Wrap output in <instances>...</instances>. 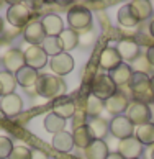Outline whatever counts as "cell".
I'll list each match as a JSON object with an SVG mask.
<instances>
[{
    "label": "cell",
    "mask_w": 154,
    "mask_h": 159,
    "mask_svg": "<svg viewBox=\"0 0 154 159\" xmlns=\"http://www.w3.org/2000/svg\"><path fill=\"white\" fill-rule=\"evenodd\" d=\"M67 21L70 25V30H85L92 23V13L90 10L82 7V5H74L67 11Z\"/></svg>",
    "instance_id": "cell-3"
},
{
    "label": "cell",
    "mask_w": 154,
    "mask_h": 159,
    "mask_svg": "<svg viewBox=\"0 0 154 159\" xmlns=\"http://www.w3.org/2000/svg\"><path fill=\"white\" fill-rule=\"evenodd\" d=\"M34 90L44 98H59L66 90V84L54 74H43L39 75Z\"/></svg>",
    "instance_id": "cell-1"
},
{
    "label": "cell",
    "mask_w": 154,
    "mask_h": 159,
    "mask_svg": "<svg viewBox=\"0 0 154 159\" xmlns=\"http://www.w3.org/2000/svg\"><path fill=\"white\" fill-rule=\"evenodd\" d=\"M116 51L120 54L121 61H133L139 54V46L133 39H121L116 46Z\"/></svg>",
    "instance_id": "cell-21"
},
{
    "label": "cell",
    "mask_w": 154,
    "mask_h": 159,
    "mask_svg": "<svg viewBox=\"0 0 154 159\" xmlns=\"http://www.w3.org/2000/svg\"><path fill=\"white\" fill-rule=\"evenodd\" d=\"M108 129L110 133L113 134L115 138L118 139H126V138H131L134 134V125L129 121L125 115H118V116H113L111 121L108 123Z\"/></svg>",
    "instance_id": "cell-6"
},
{
    "label": "cell",
    "mask_w": 154,
    "mask_h": 159,
    "mask_svg": "<svg viewBox=\"0 0 154 159\" xmlns=\"http://www.w3.org/2000/svg\"><path fill=\"white\" fill-rule=\"evenodd\" d=\"M7 20L16 28L26 26L29 23V8L25 3H11L7 10Z\"/></svg>",
    "instance_id": "cell-7"
},
{
    "label": "cell",
    "mask_w": 154,
    "mask_h": 159,
    "mask_svg": "<svg viewBox=\"0 0 154 159\" xmlns=\"http://www.w3.org/2000/svg\"><path fill=\"white\" fill-rule=\"evenodd\" d=\"M0 5H2V2H0Z\"/></svg>",
    "instance_id": "cell-42"
},
{
    "label": "cell",
    "mask_w": 154,
    "mask_h": 159,
    "mask_svg": "<svg viewBox=\"0 0 154 159\" xmlns=\"http://www.w3.org/2000/svg\"><path fill=\"white\" fill-rule=\"evenodd\" d=\"M13 151V143L7 136H0V159H8Z\"/></svg>",
    "instance_id": "cell-33"
},
{
    "label": "cell",
    "mask_w": 154,
    "mask_h": 159,
    "mask_svg": "<svg viewBox=\"0 0 154 159\" xmlns=\"http://www.w3.org/2000/svg\"><path fill=\"white\" fill-rule=\"evenodd\" d=\"M52 113H56L57 116L67 120V118H72L75 115V103L72 98L69 97H59L52 102Z\"/></svg>",
    "instance_id": "cell-15"
},
{
    "label": "cell",
    "mask_w": 154,
    "mask_h": 159,
    "mask_svg": "<svg viewBox=\"0 0 154 159\" xmlns=\"http://www.w3.org/2000/svg\"><path fill=\"white\" fill-rule=\"evenodd\" d=\"M134 70L131 69V66L126 62H121L120 66H116L113 70H110L108 77L113 80V84L116 87H121V85H126L129 84V80H131V75H133Z\"/></svg>",
    "instance_id": "cell-16"
},
{
    "label": "cell",
    "mask_w": 154,
    "mask_h": 159,
    "mask_svg": "<svg viewBox=\"0 0 154 159\" xmlns=\"http://www.w3.org/2000/svg\"><path fill=\"white\" fill-rule=\"evenodd\" d=\"M3 66L7 69V72L10 74H16L21 67H25V52L20 51V49H8L7 52L3 54Z\"/></svg>",
    "instance_id": "cell-11"
},
{
    "label": "cell",
    "mask_w": 154,
    "mask_h": 159,
    "mask_svg": "<svg viewBox=\"0 0 154 159\" xmlns=\"http://www.w3.org/2000/svg\"><path fill=\"white\" fill-rule=\"evenodd\" d=\"M146 61L149 62L151 66H154V44L149 46V48H147V51H146Z\"/></svg>",
    "instance_id": "cell-36"
},
{
    "label": "cell",
    "mask_w": 154,
    "mask_h": 159,
    "mask_svg": "<svg viewBox=\"0 0 154 159\" xmlns=\"http://www.w3.org/2000/svg\"><path fill=\"white\" fill-rule=\"evenodd\" d=\"M29 159H49V156L41 149H31V157Z\"/></svg>",
    "instance_id": "cell-35"
},
{
    "label": "cell",
    "mask_w": 154,
    "mask_h": 159,
    "mask_svg": "<svg viewBox=\"0 0 154 159\" xmlns=\"http://www.w3.org/2000/svg\"><path fill=\"white\" fill-rule=\"evenodd\" d=\"M44 128L46 131H49L52 134H57L64 131V128H66V120L61 118V116H57L56 113H48L44 116Z\"/></svg>",
    "instance_id": "cell-27"
},
{
    "label": "cell",
    "mask_w": 154,
    "mask_h": 159,
    "mask_svg": "<svg viewBox=\"0 0 154 159\" xmlns=\"http://www.w3.org/2000/svg\"><path fill=\"white\" fill-rule=\"evenodd\" d=\"M151 79V92L154 93V75H152V77H149Z\"/></svg>",
    "instance_id": "cell-39"
},
{
    "label": "cell",
    "mask_w": 154,
    "mask_h": 159,
    "mask_svg": "<svg viewBox=\"0 0 154 159\" xmlns=\"http://www.w3.org/2000/svg\"><path fill=\"white\" fill-rule=\"evenodd\" d=\"M134 138L139 141L143 146H151L154 144V123H146L136 128L134 131Z\"/></svg>",
    "instance_id": "cell-26"
},
{
    "label": "cell",
    "mask_w": 154,
    "mask_h": 159,
    "mask_svg": "<svg viewBox=\"0 0 154 159\" xmlns=\"http://www.w3.org/2000/svg\"><path fill=\"white\" fill-rule=\"evenodd\" d=\"M106 159H125V157H123V156L120 154V152H110Z\"/></svg>",
    "instance_id": "cell-37"
},
{
    "label": "cell",
    "mask_w": 154,
    "mask_h": 159,
    "mask_svg": "<svg viewBox=\"0 0 154 159\" xmlns=\"http://www.w3.org/2000/svg\"><path fill=\"white\" fill-rule=\"evenodd\" d=\"M0 110H2V113H5L7 116H15L21 113L23 110V100L20 95H16V93H10V95H5L2 97L0 100Z\"/></svg>",
    "instance_id": "cell-14"
},
{
    "label": "cell",
    "mask_w": 154,
    "mask_h": 159,
    "mask_svg": "<svg viewBox=\"0 0 154 159\" xmlns=\"http://www.w3.org/2000/svg\"><path fill=\"white\" fill-rule=\"evenodd\" d=\"M116 92V85L108 77V74H98L92 80V95H95L100 100H106Z\"/></svg>",
    "instance_id": "cell-5"
},
{
    "label": "cell",
    "mask_w": 154,
    "mask_h": 159,
    "mask_svg": "<svg viewBox=\"0 0 154 159\" xmlns=\"http://www.w3.org/2000/svg\"><path fill=\"white\" fill-rule=\"evenodd\" d=\"M128 85L133 92L136 102H143V103L152 102L154 103V93L151 92V79L144 72H141V70L133 72L131 80H129Z\"/></svg>",
    "instance_id": "cell-2"
},
{
    "label": "cell",
    "mask_w": 154,
    "mask_h": 159,
    "mask_svg": "<svg viewBox=\"0 0 154 159\" xmlns=\"http://www.w3.org/2000/svg\"><path fill=\"white\" fill-rule=\"evenodd\" d=\"M59 41H61V46H62V51L67 52L70 49H74L77 43H79V34H77V31L70 30V28H64V31L59 34Z\"/></svg>",
    "instance_id": "cell-28"
},
{
    "label": "cell",
    "mask_w": 154,
    "mask_h": 159,
    "mask_svg": "<svg viewBox=\"0 0 154 159\" xmlns=\"http://www.w3.org/2000/svg\"><path fill=\"white\" fill-rule=\"evenodd\" d=\"M15 87H16L15 74H10V72H7V70H2V72H0V97L13 93Z\"/></svg>",
    "instance_id": "cell-29"
},
{
    "label": "cell",
    "mask_w": 154,
    "mask_h": 159,
    "mask_svg": "<svg viewBox=\"0 0 154 159\" xmlns=\"http://www.w3.org/2000/svg\"><path fill=\"white\" fill-rule=\"evenodd\" d=\"M87 126H88V129H90V134H92L93 139H103L106 136V133L110 131V129H108V123H106L102 116L88 118Z\"/></svg>",
    "instance_id": "cell-23"
},
{
    "label": "cell",
    "mask_w": 154,
    "mask_h": 159,
    "mask_svg": "<svg viewBox=\"0 0 154 159\" xmlns=\"http://www.w3.org/2000/svg\"><path fill=\"white\" fill-rule=\"evenodd\" d=\"M72 139H74V144L77 146V148H82V149H85L87 146L93 141L92 134H90V129H88L87 125H77L74 128Z\"/></svg>",
    "instance_id": "cell-24"
},
{
    "label": "cell",
    "mask_w": 154,
    "mask_h": 159,
    "mask_svg": "<svg viewBox=\"0 0 154 159\" xmlns=\"http://www.w3.org/2000/svg\"><path fill=\"white\" fill-rule=\"evenodd\" d=\"M118 152L125 159H139V156L143 154V144L134 136L121 139L118 144Z\"/></svg>",
    "instance_id": "cell-12"
},
{
    "label": "cell",
    "mask_w": 154,
    "mask_h": 159,
    "mask_svg": "<svg viewBox=\"0 0 154 159\" xmlns=\"http://www.w3.org/2000/svg\"><path fill=\"white\" fill-rule=\"evenodd\" d=\"M87 159H106L110 154L108 146L103 139H93L90 144L84 149Z\"/></svg>",
    "instance_id": "cell-20"
},
{
    "label": "cell",
    "mask_w": 154,
    "mask_h": 159,
    "mask_svg": "<svg viewBox=\"0 0 154 159\" xmlns=\"http://www.w3.org/2000/svg\"><path fill=\"white\" fill-rule=\"evenodd\" d=\"M98 62H100V66H102L105 70L110 72V70H113L116 66H120L123 61H121L120 54H118L116 48H105L102 51V54H100Z\"/></svg>",
    "instance_id": "cell-19"
},
{
    "label": "cell",
    "mask_w": 154,
    "mask_h": 159,
    "mask_svg": "<svg viewBox=\"0 0 154 159\" xmlns=\"http://www.w3.org/2000/svg\"><path fill=\"white\" fill-rule=\"evenodd\" d=\"M125 116L133 123V125H146V123H149L151 120V108H149V105L147 103H143V102H131L128 105V108L125 111Z\"/></svg>",
    "instance_id": "cell-4"
},
{
    "label": "cell",
    "mask_w": 154,
    "mask_h": 159,
    "mask_svg": "<svg viewBox=\"0 0 154 159\" xmlns=\"http://www.w3.org/2000/svg\"><path fill=\"white\" fill-rule=\"evenodd\" d=\"M31 157V149L25 146H13V151L8 156V159H29Z\"/></svg>",
    "instance_id": "cell-34"
},
{
    "label": "cell",
    "mask_w": 154,
    "mask_h": 159,
    "mask_svg": "<svg viewBox=\"0 0 154 159\" xmlns=\"http://www.w3.org/2000/svg\"><path fill=\"white\" fill-rule=\"evenodd\" d=\"M49 66H51L52 72H54L57 77H59V75L69 74L70 70L74 69V59H72V56H70L69 52H64V51H62L61 54L51 57Z\"/></svg>",
    "instance_id": "cell-10"
},
{
    "label": "cell",
    "mask_w": 154,
    "mask_h": 159,
    "mask_svg": "<svg viewBox=\"0 0 154 159\" xmlns=\"http://www.w3.org/2000/svg\"><path fill=\"white\" fill-rule=\"evenodd\" d=\"M128 5H129V8H131L133 15L136 16L138 21L147 20L152 15V5H151V2H147V0H133V2H129Z\"/></svg>",
    "instance_id": "cell-22"
},
{
    "label": "cell",
    "mask_w": 154,
    "mask_h": 159,
    "mask_svg": "<svg viewBox=\"0 0 154 159\" xmlns=\"http://www.w3.org/2000/svg\"><path fill=\"white\" fill-rule=\"evenodd\" d=\"M128 105H129L128 97H126L123 92H120V90H116L111 97H108L106 100H103V108L108 111V113L115 115V116L125 113L126 108H128Z\"/></svg>",
    "instance_id": "cell-8"
},
{
    "label": "cell",
    "mask_w": 154,
    "mask_h": 159,
    "mask_svg": "<svg viewBox=\"0 0 154 159\" xmlns=\"http://www.w3.org/2000/svg\"><path fill=\"white\" fill-rule=\"evenodd\" d=\"M103 110V100L97 98L95 95H88L85 100V113L88 118H95V116H100Z\"/></svg>",
    "instance_id": "cell-30"
},
{
    "label": "cell",
    "mask_w": 154,
    "mask_h": 159,
    "mask_svg": "<svg viewBox=\"0 0 154 159\" xmlns=\"http://www.w3.org/2000/svg\"><path fill=\"white\" fill-rule=\"evenodd\" d=\"M149 33H151V36L154 38V20L151 21V25H149Z\"/></svg>",
    "instance_id": "cell-38"
},
{
    "label": "cell",
    "mask_w": 154,
    "mask_h": 159,
    "mask_svg": "<svg viewBox=\"0 0 154 159\" xmlns=\"http://www.w3.org/2000/svg\"><path fill=\"white\" fill-rule=\"evenodd\" d=\"M41 25H43L46 36H59L64 31V23L61 20V16H57L54 13L44 15L43 20H41Z\"/></svg>",
    "instance_id": "cell-17"
},
{
    "label": "cell",
    "mask_w": 154,
    "mask_h": 159,
    "mask_svg": "<svg viewBox=\"0 0 154 159\" xmlns=\"http://www.w3.org/2000/svg\"><path fill=\"white\" fill-rule=\"evenodd\" d=\"M15 79H16V84H20L23 89H31V87H36L39 75H38V70L25 66L15 74Z\"/></svg>",
    "instance_id": "cell-18"
},
{
    "label": "cell",
    "mask_w": 154,
    "mask_h": 159,
    "mask_svg": "<svg viewBox=\"0 0 154 159\" xmlns=\"http://www.w3.org/2000/svg\"><path fill=\"white\" fill-rule=\"evenodd\" d=\"M2 31H3V21H2V18H0V34H2Z\"/></svg>",
    "instance_id": "cell-40"
},
{
    "label": "cell",
    "mask_w": 154,
    "mask_h": 159,
    "mask_svg": "<svg viewBox=\"0 0 154 159\" xmlns=\"http://www.w3.org/2000/svg\"><path fill=\"white\" fill-rule=\"evenodd\" d=\"M151 159H154V148H152V151H151Z\"/></svg>",
    "instance_id": "cell-41"
},
{
    "label": "cell",
    "mask_w": 154,
    "mask_h": 159,
    "mask_svg": "<svg viewBox=\"0 0 154 159\" xmlns=\"http://www.w3.org/2000/svg\"><path fill=\"white\" fill-rule=\"evenodd\" d=\"M25 64L34 70L43 69L48 64V54L43 51L41 46H29L25 51Z\"/></svg>",
    "instance_id": "cell-9"
},
{
    "label": "cell",
    "mask_w": 154,
    "mask_h": 159,
    "mask_svg": "<svg viewBox=\"0 0 154 159\" xmlns=\"http://www.w3.org/2000/svg\"><path fill=\"white\" fill-rule=\"evenodd\" d=\"M118 21H120V25L128 26V28H133L139 23L138 20H136V16L133 15L129 5H123V7L118 10Z\"/></svg>",
    "instance_id": "cell-32"
},
{
    "label": "cell",
    "mask_w": 154,
    "mask_h": 159,
    "mask_svg": "<svg viewBox=\"0 0 154 159\" xmlns=\"http://www.w3.org/2000/svg\"><path fill=\"white\" fill-rule=\"evenodd\" d=\"M41 48L51 57H54V56L62 52V46H61V41H59L57 36H46L44 41L41 43Z\"/></svg>",
    "instance_id": "cell-31"
},
{
    "label": "cell",
    "mask_w": 154,
    "mask_h": 159,
    "mask_svg": "<svg viewBox=\"0 0 154 159\" xmlns=\"http://www.w3.org/2000/svg\"><path fill=\"white\" fill-rule=\"evenodd\" d=\"M52 148L59 152H69L74 148L72 134L67 131H61V133L54 134V138H52Z\"/></svg>",
    "instance_id": "cell-25"
},
{
    "label": "cell",
    "mask_w": 154,
    "mask_h": 159,
    "mask_svg": "<svg viewBox=\"0 0 154 159\" xmlns=\"http://www.w3.org/2000/svg\"><path fill=\"white\" fill-rule=\"evenodd\" d=\"M23 38H25V41H28L31 46H41V43H43L44 38H46V33L43 30L41 21H29L25 26Z\"/></svg>",
    "instance_id": "cell-13"
}]
</instances>
